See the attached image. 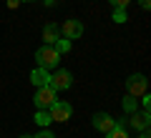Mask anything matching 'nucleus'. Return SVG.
Listing matches in <instances>:
<instances>
[{"label":"nucleus","mask_w":151,"mask_h":138,"mask_svg":"<svg viewBox=\"0 0 151 138\" xmlns=\"http://www.w3.org/2000/svg\"><path fill=\"white\" fill-rule=\"evenodd\" d=\"M20 3H33V0H20Z\"/></svg>","instance_id":"nucleus-24"},{"label":"nucleus","mask_w":151,"mask_h":138,"mask_svg":"<svg viewBox=\"0 0 151 138\" xmlns=\"http://www.w3.org/2000/svg\"><path fill=\"white\" fill-rule=\"evenodd\" d=\"M126 123H129L134 131H149V126H151V113L149 111H134V113H129V118H126Z\"/></svg>","instance_id":"nucleus-6"},{"label":"nucleus","mask_w":151,"mask_h":138,"mask_svg":"<svg viewBox=\"0 0 151 138\" xmlns=\"http://www.w3.org/2000/svg\"><path fill=\"white\" fill-rule=\"evenodd\" d=\"M53 3H55V0H45V5H53Z\"/></svg>","instance_id":"nucleus-22"},{"label":"nucleus","mask_w":151,"mask_h":138,"mask_svg":"<svg viewBox=\"0 0 151 138\" xmlns=\"http://www.w3.org/2000/svg\"><path fill=\"white\" fill-rule=\"evenodd\" d=\"M139 5L144 8V10H149V8H151V0H139Z\"/></svg>","instance_id":"nucleus-20"},{"label":"nucleus","mask_w":151,"mask_h":138,"mask_svg":"<svg viewBox=\"0 0 151 138\" xmlns=\"http://www.w3.org/2000/svg\"><path fill=\"white\" fill-rule=\"evenodd\" d=\"M58 30L63 33V38H68V40H78V38L83 35V23L78 20V18H68Z\"/></svg>","instance_id":"nucleus-7"},{"label":"nucleus","mask_w":151,"mask_h":138,"mask_svg":"<svg viewBox=\"0 0 151 138\" xmlns=\"http://www.w3.org/2000/svg\"><path fill=\"white\" fill-rule=\"evenodd\" d=\"M20 138H33V136H25V133H23V136H20Z\"/></svg>","instance_id":"nucleus-23"},{"label":"nucleus","mask_w":151,"mask_h":138,"mask_svg":"<svg viewBox=\"0 0 151 138\" xmlns=\"http://www.w3.org/2000/svg\"><path fill=\"white\" fill-rule=\"evenodd\" d=\"M139 138H151V136H149V131H141V136H139Z\"/></svg>","instance_id":"nucleus-21"},{"label":"nucleus","mask_w":151,"mask_h":138,"mask_svg":"<svg viewBox=\"0 0 151 138\" xmlns=\"http://www.w3.org/2000/svg\"><path fill=\"white\" fill-rule=\"evenodd\" d=\"M48 85L58 93V90H68L70 85H73V75H70V70L65 68H55V73L48 78Z\"/></svg>","instance_id":"nucleus-2"},{"label":"nucleus","mask_w":151,"mask_h":138,"mask_svg":"<svg viewBox=\"0 0 151 138\" xmlns=\"http://www.w3.org/2000/svg\"><path fill=\"white\" fill-rule=\"evenodd\" d=\"M33 101H35L38 111H48L58 98H55V90L50 88V85H43V88H35V98H33Z\"/></svg>","instance_id":"nucleus-4"},{"label":"nucleus","mask_w":151,"mask_h":138,"mask_svg":"<svg viewBox=\"0 0 151 138\" xmlns=\"http://www.w3.org/2000/svg\"><path fill=\"white\" fill-rule=\"evenodd\" d=\"M113 126H116V118H113L111 113L101 111V113H96V116H93V128H96V131H101V133H108Z\"/></svg>","instance_id":"nucleus-8"},{"label":"nucleus","mask_w":151,"mask_h":138,"mask_svg":"<svg viewBox=\"0 0 151 138\" xmlns=\"http://www.w3.org/2000/svg\"><path fill=\"white\" fill-rule=\"evenodd\" d=\"M48 78H50V73H48L45 68H40V65L30 70V83L35 85V88H43V85H48Z\"/></svg>","instance_id":"nucleus-9"},{"label":"nucleus","mask_w":151,"mask_h":138,"mask_svg":"<svg viewBox=\"0 0 151 138\" xmlns=\"http://www.w3.org/2000/svg\"><path fill=\"white\" fill-rule=\"evenodd\" d=\"M126 90H129V96H134V98H141L144 93H149V80H146V75H141V73L129 75Z\"/></svg>","instance_id":"nucleus-3"},{"label":"nucleus","mask_w":151,"mask_h":138,"mask_svg":"<svg viewBox=\"0 0 151 138\" xmlns=\"http://www.w3.org/2000/svg\"><path fill=\"white\" fill-rule=\"evenodd\" d=\"M124 111H126V113L139 111V98H134V96H129V93H126V98H124Z\"/></svg>","instance_id":"nucleus-13"},{"label":"nucleus","mask_w":151,"mask_h":138,"mask_svg":"<svg viewBox=\"0 0 151 138\" xmlns=\"http://www.w3.org/2000/svg\"><path fill=\"white\" fill-rule=\"evenodd\" d=\"M33 138H55V136H53V133L48 131V128H43V131H40V133H35Z\"/></svg>","instance_id":"nucleus-18"},{"label":"nucleus","mask_w":151,"mask_h":138,"mask_svg":"<svg viewBox=\"0 0 151 138\" xmlns=\"http://www.w3.org/2000/svg\"><path fill=\"white\" fill-rule=\"evenodd\" d=\"M35 60H38V65L40 68H45V70H55L58 68V60H60V53L53 48V45H40V48L35 50Z\"/></svg>","instance_id":"nucleus-1"},{"label":"nucleus","mask_w":151,"mask_h":138,"mask_svg":"<svg viewBox=\"0 0 151 138\" xmlns=\"http://www.w3.org/2000/svg\"><path fill=\"white\" fill-rule=\"evenodd\" d=\"M53 48L63 55V53H68V50H70V40H68V38H58V40L53 43Z\"/></svg>","instance_id":"nucleus-14"},{"label":"nucleus","mask_w":151,"mask_h":138,"mask_svg":"<svg viewBox=\"0 0 151 138\" xmlns=\"http://www.w3.org/2000/svg\"><path fill=\"white\" fill-rule=\"evenodd\" d=\"M33 121H35V123H38L40 128H48L50 123H53V118H50V113H48V111H38Z\"/></svg>","instance_id":"nucleus-11"},{"label":"nucleus","mask_w":151,"mask_h":138,"mask_svg":"<svg viewBox=\"0 0 151 138\" xmlns=\"http://www.w3.org/2000/svg\"><path fill=\"white\" fill-rule=\"evenodd\" d=\"M60 38V30H58V25L55 23H48V25L43 28V43L45 45H53L55 40Z\"/></svg>","instance_id":"nucleus-10"},{"label":"nucleus","mask_w":151,"mask_h":138,"mask_svg":"<svg viewBox=\"0 0 151 138\" xmlns=\"http://www.w3.org/2000/svg\"><path fill=\"white\" fill-rule=\"evenodd\" d=\"M108 3H111L113 8H129V3H131V0H108Z\"/></svg>","instance_id":"nucleus-17"},{"label":"nucleus","mask_w":151,"mask_h":138,"mask_svg":"<svg viewBox=\"0 0 151 138\" xmlns=\"http://www.w3.org/2000/svg\"><path fill=\"white\" fill-rule=\"evenodd\" d=\"M113 23H126L129 18H126V8H113V15H111Z\"/></svg>","instance_id":"nucleus-15"},{"label":"nucleus","mask_w":151,"mask_h":138,"mask_svg":"<svg viewBox=\"0 0 151 138\" xmlns=\"http://www.w3.org/2000/svg\"><path fill=\"white\" fill-rule=\"evenodd\" d=\"M141 106H144V111H149V108H151V96H149V93L141 96Z\"/></svg>","instance_id":"nucleus-16"},{"label":"nucleus","mask_w":151,"mask_h":138,"mask_svg":"<svg viewBox=\"0 0 151 138\" xmlns=\"http://www.w3.org/2000/svg\"><path fill=\"white\" fill-rule=\"evenodd\" d=\"M106 138H129V131H126V126H119V123H116V126L106 133Z\"/></svg>","instance_id":"nucleus-12"},{"label":"nucleus","mask_w":151,"mask_h":138,"mask_svg":"<svg viewBox=\"0 0 151 138\" xmlns=\"http://www.w3.org/2000/svg\"><path fill=\"white\" fill-rule=\"evenodd\" d=\"M18 5H20V0H8V8H10V10H15Z\"/></svg>","instance_id":"nucleus-19"},{"label":"nucleus","mask_w":151,"mask_h":138,"mask_svg":"<svg viewBox=\"0 0 151 138\" xmlns=\"http://www.w3.org/2000/svg\"><path fill=\"white\" fill-rule=\"evenodd\" d=\"M48 113H50V118H53L55 123H63V121H70V116H73V106L65 103V101H55L53 106L48 108Z\"/></svg>","instance_id":"nucleus-5"}]
</instances>
